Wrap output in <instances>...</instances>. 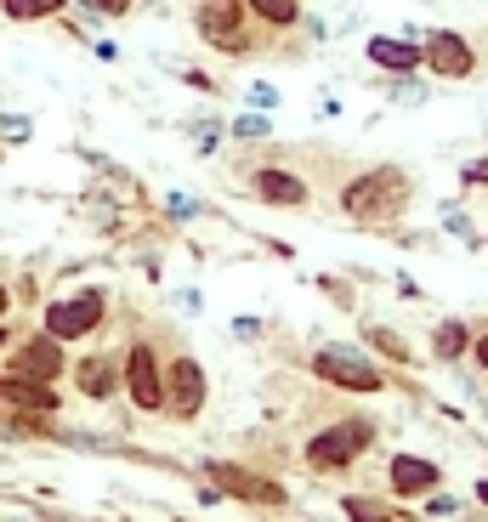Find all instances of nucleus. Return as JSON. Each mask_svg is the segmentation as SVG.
Here are the masks:
<instances>
[{"label":"nucleus","instance_id":"nucleus-11","mask_svg":"<svg viewBox=\"0 0 488 522\" xmlns=\"http://www.w3.org/2000/svg\"><path fill=\"white\" fill-rule=\"evenodd\" d=\"M392 483H398V494H426L437 483V466L432 460H415V454H398L392 460Z\"/></svg>","mask_w":488,"mask_h":522},{"label":"nucleus","instance_id":"nucleus-6","mask_svg":"<svg viewBox=\"0 0 488 522\" xmlns=\"http://www.w3.org/2000/svg\"><path fill=\"white\" fill-rule=\"evenodd\" d=\"M125 381H131V398H137L142 409H159V403H165V386H159V369H154V352H148V347L131 352Z\"/></svg>","mask_w":488,"mask_h":522},{"label":"nucleus","instance_id":"nucleus-13","mask_svg":"<svg viewBox=\"0 0 488 522\" xmlns=\"http://www.w3.org/2000/svg\"><path fill=\"white\" fill-rule=\"evenodd\" d=\"M256 188H262V199H273V205H301V199H307V188H301L296 176H284V171H262L256 176Z\"/></svg>","mask_w":488,"mask_h":522},{"label":"nucleus","instance_id":"nucleus-7","mask_svg":"<svg viewBox=\"0 0 488 522\" xmlns=\"http://www.w3.org/2000/svg\"><path fill=\"white\" fill-rule=\"evenodd\" d=\"M57 369H63V352H57L52 335H46V341H29V347L18 352V375H23V381H52Z\"/></svg>","mask_w":488,"mask_h":522},{"label":"nucleus","instance_id":"nucleus-19","mask_svg":"<svg viewBox=\"0 0 488 522\" xmlns=\"http://www.w3.org/2000/svg\"><path fill=\"white\" fill-rule=\"evenodd\" d=\"M460 347H466V330H460V324H443V330H437V352H443V358H454Z\"/></svg>","mask_w":488,"mask_h":522},{"label":"nucleus","instance_id":"nucleus-3","mask_svg":"<svg viewBox=\"0 0 488 522\" xmlns=\"http://www.w3.org/2000/svg\"><path fill=\"white\" fill-rule=\"evenodd\" d=\"M318 375L335 381V386H352V392H375V386H381V369L364 364L358 352H341V347L318 352Z\"/></svg>","mask_w":488,"mask_h":522},{"label":"nucleus","instance_id":"nucleus-9","mask_svg":"<svg viewBox=\"0 0 488 522\" xmlns=\"http://www.w3.org/2000/svg\"><path fill=\"white\" fill-rule=\"evenodd\" d=\"M426 57H432V69L437 74H471V52H466V40L460 35H432V46H426Z\"/></svg>","mask_w":488,"mask_h":522},{"label":"nucleus","instance_id":"nucleus-8","mask_svg":"<svg viewBox=\"0 0 488 522\" xmlns=\"http://www.w3.org/2000/svg\"><path fill=\"white\" fill-rule=\"evenodd\" d=\"M171 403H176V415H199V403H205V375L188 358L171 369Z\"/></svg>","mask_w":488,"mask_h":522},{"label":"nucleus","instance_id":"nucleus-18","mask_svg":"<svg viewBox=\"0 0 488 522\" xmlns=\"http://www.w3.org/2000/svg\"><path fill=\"white\" fill-rule=\"evenodd\" d=\"M256 12L267 23H296V0H256Z\"/></svg>","mask_w":488,"mask_h":522},{"label":"nucleus","instance_id":"nucleus-4","mask_svg":"<svg viewBox=\"0 0 488 522\" xmlns=\"http://www.w3.org/2000/svg\"><path fill=\"white\" fill-rule=\"evenodd\" d=\"M369 443V426L364 420H347V426H335V432H324V437H313V466H324V471H335V466H347L352 454Z\"/></svg>","mask_w":488,"mask_h":522},{"label":"nucleus","instance_id":"nucleus-12","mask_svg":"<svg viewBox=\"0 0 488 522\" xmlns=\"http://www.w3.org/2000/svg\"><path fill=\"white\" fill-rule=\"evenodd\" d=\"M199 29L210 40H233L239 35V0H205L199 6Z\"/></svg>","mask_w":488,"mask_h":522},{"label":"nucleus","instance_id":"nucleus-16","mask_svg":"<svg viewBox=\"0 0 488 522\" xmlns=\"http://www.w3.org/2000/svg\"><path fill=\"white\" fill-rule=\"evenodd\" d=\"M57 6H63V0H6L12 18H52Z\"/></svg>","mask_w":488,"mask_h":522},{"label":"nucleus","instance_id":"nucleus-26","mask_svg":"<svg viewBox=\"0 0 488 522\" xmlns=\"http://www.w3.org/2000/svg\"><path fill=\"white\" fill-rule=\"evenodd\" d=\"M0 347H6V330H0Z\"/></svg>","mask_w":488,"mask_h":522},{"label":"nucleus","instance_id":"nucleus-5","mask_svg":"<svg viewBox=\"0 0 488 522\" xmlns=\"http://www.w3.org/2000/svg\"><path fill=\"white\" fill-rule=\"evenodd\" d=\"M210 483L227 488V494H239V500H250V505H279V500H284L279 483H267V477H250L244 466H210Z\"/></svg>","mask_w":488,"mask_h":522},{"label":"nucleus","instance_id":"nucleus-17","mask_svg":"<svg viewBox=\"0 0 488 522\" xmlns=\"http://www.w3.org/2000/svg\"><path fill=\"white\" fill-rule=\"evenodd\" d=\"M347 517H352V522H398V511H386V505H369V500H347Z\"/></svg>","mask_w":488,"mask_h":522},{"label":"nucleus","instance_id":"nucleus-2","mask_svg":"<svg viewBox=\"0 0 488 522\" xmlns=\"http://www.w3.org/2000/svg\"><path fill=\"white\" fill-rule=\"evenodd\" d=\"M97 318H103V296H97V290H86V296L57 301L52 313H46V335H52V341H74V335L97 330Z\"/></svg>","mask_w":488,"mask_h":522},{"label":"nucleus","instance_id":"nucleus-20","mask_svg":"<svg viewBox=\"0 0 488 522\" xmlns=\"http://www.w3.org/2000/svg\"><path fill=\"white\" fill-rule=\"evenodd\" d=\"M375 347L392 352V358H403V341H398V335H386V330H375Z\"/></svg>","mask_w":488,"mask_h":522},{"label":"nucleus","instance_id":"nucleus-1","mask_svg":"<svg viewBox=\"0 0 488 522\" xmlns=\"http://www.w3.org/2000/svg\"><path fill=\"white\" fill-rule=\"evenodd\" d=\"M403 199H409V182H403L398 171H375V176H364V182L347 188V210L364 216V222H386Z\"/></svg>","mask_w":488,"mask_h":522},{"label":"nucleus","instance_id":"nucleus-15","mask_svg":"<svg viewBox=\"0 0 488 522\" xmlns=\"http://www.w3.org/2000/svg\"><path fill=\"white\" fill-rule=\"evenodd\" d=\"M80 392H91V398H108V392H114L108 358H86V364H80Z\"/></svg>","mask_w":488,"mask_h":522},{"label":"nucleus","instance_id":"nucleus-23","mask_svg":"<svg viewBox=\"0 0 488 522\" xmlns=\"http://www.w3.org/2000/svg\"><path fill=\"white\" fill-rule=\"evenodd\" d=\"M477 358H483V364H488V335H483V341H477Z\"/></svg>","mask_w":488,"mask_h":522},{"label":"nucleus","instance_id":"nucleus-10","mask_svg":"<svg viewBox=\"0 0 488 522\" xmlns=\"http://www.w3.org/2000/svg\"><path fill=\"white\" fill-rule=\"evenodd\" d=\"M0 398L18 403V409H35V415H52V409H57L52 392H46L40 381H23V375H6V381H0Z\"/></svg>","mask_w":488,"mask_h":522},{"label":"nucleus","instance_id":"nucleus-25","mask_svg":"<svg viewBox=\"0 0 488 522\" xmlns=\"http://www.w3.org/2000/svg\"><path fill=\"white\" fill-rule=\"evenodd\" d=\"M0 313H6V290H0Z\"/></svg>","mask_w":488,"mask_h":522},{"label":"nucleus","instance_id":"nucleus-24","mask_svg":"<svg viewBox=\"0 0 488 522\" xmlns=\"http://www.w3.org/2000/svg\"><path fill=\"white\" fill-rule=\"evenodd\" d=\"M477 500H483V505H488V483H483V488H477Z\"/></svg>","mask_w":488,"mask_h":522},{"label":"nucleus","instance_id":"nucleus-14","mask_svg":"<svg viewBox=\"0 0 488 522\" xmlns=\"http://www.w3.org/2000/svg\"><path fill=\"white\" fill-rule=\"evenodd\" d=\"M369 57L381 63V69H415L420 52L415 46H403V40H369Z\"/></svg>","mask_w":488,"mask_h":522},{"label":"nucleus","instance_id":"nucleus-21","mask_svg":"<svg viewBox=\"0 0 488 522\" xmlns=\"http://www.w3.org/2000/svg\"><path fill=\"white\" fill-rule=\"evenodd\" d=\"M91 6H97V12H125L131 0H91Z\"/></svg>","mask_w":488,"mask_h":522},{"label":"nucleus","instance_id":"nucleus-22","mask_svg":"<svg viewBox=\"0 0 488 522\" xmlns=\"http://www.w3.org/2000/svg\"><path fill=\"white\" fill-rule=\"evenodd\" d=\"M471 182H488V165H471Z\"/></svg>","mask_w":488,"mask_h":522}]
</instances>
